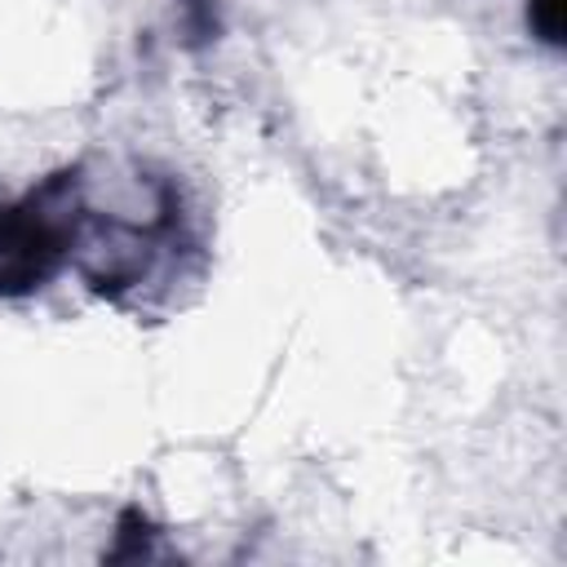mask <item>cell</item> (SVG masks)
Returning <instances> with one entry per match:
<instances>
[{
  "mask_svg": "<svg viewBox=\"0 0 567 567\" xmlns=\"http://www.w3.org/2000/svg\"><path fill=\"white\" fill-rule=\"evenodd\" d=\"M84 164H62L0 204V301L49 288L80 252L89 226Z\"/></svg>",
  "mask_w": 567,
  "mask_h": 567,
  "instance_id": "1",
  "label": "cell"
},
{
  "mask_svg": "<svg viewBox=\"0 0 567 567\" xmlns=\"http://www.w3.org/2000/svg\"><path fill=\"white\" fill-rule=\"evenodd\" d=\"M159 527L146 518L142 505H124L115 514V540L106 549V563H146V558H159Z\"/></svg>",
  "mask_w": 567,
  "mask_h": 567,
  "instance_id": "2",
  "label": "cell"
},
{
  "mask_svg": "<svg viewBox=\"0 0 567 567\" xmlns=\"http://www.w3.org/2000/svg\"><path fill=\"white\" fill-rule=\"evenodd\" d=\"M177 31L186 49H208L221 40V9L217 0H177Z\"/></svg>",
  "mask_w": 567,
  "mask_h": 567,
  "instance_id": "3",
  "label": "cell"
},
{
  "mask_svg": "<svg viewBox=\"0 0 567 567\" xmlns=\"http://www.w3.org/2000/svg\"><path fill=\"white\" fill-rule=\"evenodd\" d=\"M523 18H527V31L545 49L563 44V0H523Z\"/></svg>",
  "mask_w": 567,
  "mask_h": 567,
  "instance_id": "4",
  "label": "cell"
}]
</instances>
